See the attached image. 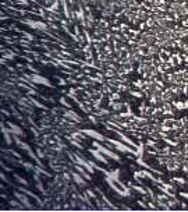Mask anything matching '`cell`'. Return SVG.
Returning a JSON list of instances; mask_svg holds the SVG:
<instances>
[{"label": "cell", "instance_id": "obj_13", "mask_svg": "<svg viewBox=\"0 0 188 212\" xmlns=\"http://www.w3.org/2000/svg\"><path fill=\"white\" fill-rule=\"evenodd\" d=\"M0 197H2V200H6V201H9V200H10V198H9V196L6 194V191L2 193V194H0Z\"/></svg>", "mask_w": 188, "mask_h": 212}, {"label": "cell", "instance_id": "obj_1", "mask_svg": "<svg viewBox=\"0 0 188 212\" xmlns=\"http://www.w3.org/2000/svg\"><path fill=\"white\" fill-rule=\"evenodd\" d=\"M100 141H96V140H93L92 141V147L93 148H96V149H99L100 152L103 154V155H106L107 158H110V159H113V161H116V162H121V156L119 155L117 152H113L112 149L110 148H107V147H103L102 144H99Z\"/></svg>", "mask_w": 188, "mask_h": 212}, {"label": "cell", "instance_id": "obj_7", "mask_svg": "<svg viewBox=\"0 0 188 212\" xmlns=\"http://www.w3.org/2000/svg\"><path fill=\"white\" fill-rule=\"evenodd\" d=\"M13 177H14V180H16L18 184H23V186H30V183H28V180L26 179H24L23 176H20V175H17V173H14L13 172Z\"/></svg>", "mask_w": 188, "mask_h": 212}, {"label": "cell", "instance_id": "obj_9", "mask_svg": "<svg viewBox=\"0 0 188 212\" xmlns=\"http://www.w3.org/2000/svg\"><path fill=\"white\" fill-rule=\"evenodd\" d=\"M23 168L26 170V172H33V169H35V165H33L32 162H28V161H24L23 162Z\"/></svg>", "mask_w": 188, "mask_h": 212}, {"label": "cell", "instance_id": "obj_4", "mask_svg": "<svg viewBox=\"0 0 188 212\" xmlns=\"http://www.w3.org/2000/svg\"><path fill=\"white\" fill-rule=\"evenodd\" d=\"M7 124V126L10 127V130H11V132H13V136H16V137H20V138H26V134L24 132V130H23V127L21 126H18V124H16V123H11V122H4Z\"/></svg>", "mask_w": 188, "mask_h": 212}, {"label": "cell", "instance_id": "obj_8", "mask_svg": "<svg viewBox=\"0 0 188 212\" xmlns=\"http://www.w3.org/2000/svg\"><path fill=\"white\" fill-rule=\"evenodd\" d=\"M59 103H60V105H63L64 108H67V109H71V108H73V105H71V103L67 101V96H66V95H61V96H60Z\"/></svg>", "mask_w": 188, "mask_h": 212}, {"label": "cell", "instance_id": "obj_3", "mask_svg": "<svg viewBox=\"0 0 188 212\" xmlns=\"http://www.w3.org/2000/svg\"><path fill=\"white\" fill-rule=\"evenodd\" d=\"M81 130L85 132V134L89 137V138L96 140V141H100V143H106V140H107V137L103 136V134H100L98 130H93V129H81Z\"/></svg>", "mask_w": 188, "mask_h": 212}, {"label": "cell", "instance_id": "obj_12", "mask_svg": "<svg viewBox=\"0 0 188 212\" xmlns=\"http://www.w3.org/2000/svg\"><path fill=\"white\" fill-rule=\"evenodd\" d=\"M2 115H4L6 117H10V116H13V113H10L7 109H4V108H2Z\"/></svg>", "mask_w": 188, "mask_h": 212}, {"label": "cell", "instance_id": "obj_10", "mask_svg": "<svg viewBox=\"0 0 188 212\" xmlns=\"http://www.w3.org/2000/svg\"><path fill=\"white\" fill-rule=\"evenodd\" d=\"M0 179H2V182L3 183H6V184H9V186H13V183L9 180V177H7V175L4 172H2L0 173Z\"/></svg>", "mask_w": 188, "mask_h": 212}, {"label": "cell", "instance_id": "obj_5", "mask_svg": "<svg viewBox=\"0 0 188 212\" xmlns=\"http://www.w3.org/2000/svg\"><path fill=\"white\" fill-rule=\"evenodd\" d=\"M71 175H73V182L78 186L79 189H86V182H88V180H85V177H84L81 173H78L77 170L73 169L71 170Z\"/></svg>", "mask_w": 188, "mask_h": 212}, {"label": "cell", "instance_id": "obj_2", "mask_svg": "<svg viewBox=\"0 0 188 212\" xmlns=\"http://www.w3.org/2000/svg\"><path fill=\"white\" fill-rule=\"evenodd\" d=\"M31 81H32L33 84H37V85L40 84V85H46V87H49V88H52V90H54V85L50 83V80L47 78V77L40 76V74L31 73Z\"/></svg>", "mask_w": 188, "mask_h": 212}, {"label": "cell", "instance_id": "obj_6", "mask_svg": "<svg viewBox=\"0 0 188 212\" xmlns=\"http://www.w3.org/2000/svg\"><path fill=\"white\" fill-rule=\"evenodd\" d=\"M89 154L93 156V158L96 159V161H99V162H103L106 166H109V161H107V156L103 155L102 152H100L99 149H96V148H91L89 149Z\"/></svg>", "mask_w": 188, "mask_h": 212}, {"label": "cell", "instance_id": "obj_11", "mask_svg": "<svg viewBox=\"0 0 188 212\" xmlns=\"http://www.w3.org/2000/svg\"><path fill=\"white\" fill-rule=\"evenodd\" d=\"M0 166L3 168V170H4V172H7V173H9V172H11V173H13V169H11V168H10V166H9V165H7L6 162H3V161L0 162Z\"/></svg>", "mask_w": 188, "mask_h": 212}]
</instances>
